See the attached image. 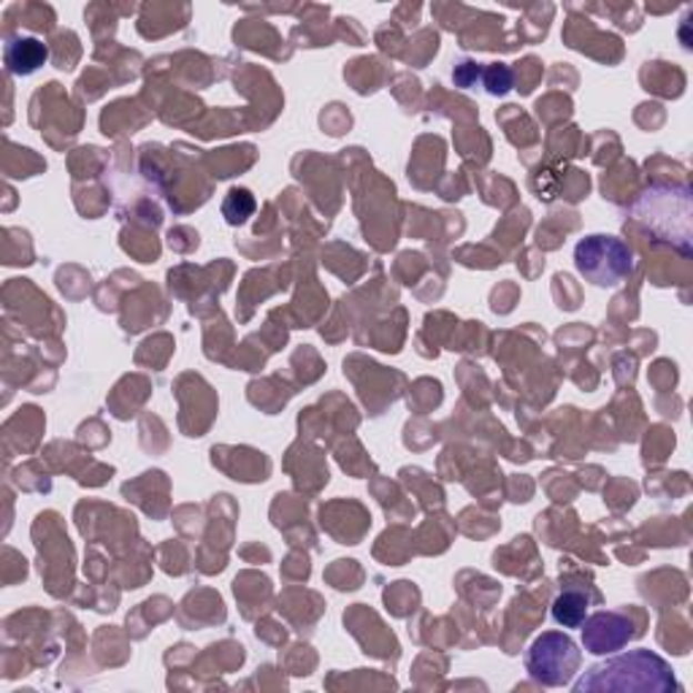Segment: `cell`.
Returning <instances> with one entry per match:
<instances>
[{
    "mask_svg": "<svg viewBox=\"0 0 693 693\" xmlns=\"http://www.w3.org/2000/svg\"><path fill=\"white\" fill-rule=\"evenodd\" d=\"M672 666L661 655L650 650H631V653L615 655L604 664L591 666L578 683L574 693L591 691H615V693H670L677 691Z\"/></svg>",
    "mask_w": 693,
    "mask_h": 693,
    "instance_id": "6da1fadb",
    "label": "cell"
},
{
    "mask_svg": "<svg viewBox=\"0 0 693 693\" xmlns=\"http://www.w3.org/2000/svg\"><path fill=\"white\" fill-rule=\"evenodd\" d=\"M574 265L596 288H617L634 274V252L623 239L593 233L574 247Z\"/></svg>",
    "mask_w": 693,
    "mask_h": 693,
    "instance_id": "7a4b0ae2",
    "label": "cell"
},
{
    "mask_svg": "<svg viewBox=\"0 0 693 693\" xmlns=\"http://www.w3.org/2000/svg\"><path fill=\"white\" fill-rule=\"evenodd\" d=\"M580 661H583V653L572 636L563 631H544L531 642L529 653H525V672L534 683L561 689V685L572 683L580 670Z\"/></svg>",
    "mask_w": 693,
    "mask_h": 693,
    "instance_id": "3957f363",
    "label": "cell"
},
{
    "mask_svg": "<svg viewBox=\"0 0 693 693\" xmlns=\"http://www.w3.org/2000/svg\"><path fill=\"white\" fill-rule=\"evenodd\" d=\"M580 629H583V645L593 655L623 650L629 645V640L636 636L631 617L621 615V612H596V615L585 617Z\"/></svg>",
    "mask_w": 693,
    "mask_h": 693,
    "instance_id": "277c9868",
    "label": "cell"
},
{
    "mask_svg": "<svg viewBox=\"0 0 693 693\" xmlns=\"http://www.w3.org/2000/svg\"><path fill=\"white\" fill-rule=\"evenodd\" d=\"M6 66L17 77H28V73L39 71L47 63V47L39 39H14L6 43Z\"/></svg>",
    "mask_w": 693,
    "mask_h": 693,
    "instance_id": "5b68a950",
    "label": "cell"
},
{
    "mask_svg": "<svg viewBox=\"0 0 693 693\" xmlns=\"http://www.w3.org/2000/svg\"><path fill=\"white\" fill-rule=\"evenodd\" d=\"M587 615V596L578 587H569L553 602V621L563 629H580Z\"/></svg>",
    "mask_w": 693,
    "mask_h": 693,
    "instance_id": "8992f818",
    "label": "cell"
},
{
    "mask_svg": "<svg viewBox=\"0 0 693 693\" xmlns=\"http://www.w3.org/2000/svg\"><path fill=\"white\" fill-rule=\"evenodd\" d=\"M252 212H255V198H252V193H247V190H231V193H228L222 214H225V220L231 222V225L244 222Z\"/></svg>",
    "mask_w": 693,
    "mask_h": 693,
    "instance_id": "52a82bcc",
    "label": "cell"
},
{
    "mask_svg": "<svg viewBox=\"0 0 693 693\" xmlns=\"http://www.w3.org/2000/svg\"><path fill=\"white\" fill-rule=\"evenodd\" d=\"M482 84L488 87L491 96H504L512 90V71L506 66H488L482 68Z\"/></svg>",
    "mask_w": 693,
    "mask_h": 693,
    "instance_id": "ba28073f",
    "label": "cell"
}]
</instances>
